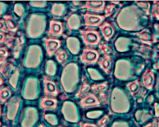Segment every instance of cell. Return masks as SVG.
I'll return each instance as SVG.
<instances>
[{"mask_svg":"<svg viewBox=\"0 0 159 127\" xmlns=\"http://www.w3.org/2000/svg\"><path fill=\"white\" fill-rule=\"evenodd\" d=\"M47 26L46 16L43 14H32L26 19L25 30L28 37L35 39L44 32Z\"/></svg>","mask_w":159,"mask_h":127,"instance_id":"cell-1","label":"cell"},{"mask_svg":"<svg viewBox=\"0 0 159 127\" xmlns=\"http://www.w3.org/2000/svg\"></svg>","mask_w":159,"mask_h":127,"instance_id":"cell-44","label":"cell"},{"mask_svg":"<svg viewBox=\"0 0 159 127\" xmlns=\"http://www.w3.org/2000/svg\"><path fill=\"white\" fill-rule=\"evenodd\" d=\"M14 12L19 17H22L25 13V9L23 6L20 3H17L14 6Z\"/></svg>","mask_w":159,"mask_h":127,"instance_id":"cell-29","label":"cell"},{"mask_svg":"<svg viewBox=\"0 0 159 127\" xmlns=\"http://www.w3.org/2000/svg\"><path fill=\"white\" fill-rule=\"evenodd\" d=\"M44 119L51 125H56L57 123V119L55 115L52 114H44Z\"/></svg>","mask_w":159,"mask_h":127,"instance_id":"cell-31","label":"cell"},{"mask_svg":"<svg viewBox=\"0 0 159 127\" xmlns=\"http://www.w3.org/2000/svg\"><path fill=\"white\" fill-rule=\"evenodd\" d=\"M4 21L9 32L15 34L18 31L20 23L18 18L11 15H6L4 16Z\"/></svg>","mask_w":159,"mask_h":127,"instance_id":"cell-12","label":"cell"},{"mask_svg":"<svg viewBox=\"0 0 159 127\" xmlns=\"http://www.w3.org/2000/svg\"><path fill=\"white\" fill-rule=\"evenodd\" d=\"M4 83V79L2 78V77L1 76V74H0V86L2 84Z\"/></svg>","mask_w":159,"mask_h":127,"instance_id":"cell-39","label":"cell"},{"mask_svg":"<svg viewBox=\"0 0 159 127\" xmlns=\"http://www.w3.org/2000/svg\"><path fill=\"white\" fill-rule=\"evenodd\" d=\"M9 36L4 32V31L0 30V44H2L6 42L7 40L8 39Z\"/></svg>","mask_w":159,"mask_h":127,"instance_id":"cell-34","label":"cell"},{"mask_svg":"<svg viewBox=\"0 0 159 127\" xmlns=\"http://www.w3.org/2000/svg\"><path fill=\"white\" fill-rule=\"evenodd\" d=\"M7 5L4 2H0V15L4 13L5 10L7 9Z\"/></svg>","mask_w":159,"mask_h":127,"instance_id":"cell-37","label":"cell"},{"mask_svg":"<svg viewBox=\"0 0 159 127\" xmlns=\"http://www.w3.org/2000/svg\"><path fill=\"white\" fill-rule=\"evenodd\" d=\"M9 56V50L7 46H5L2 44H0V60L7 61Z\"/></svg>","mask_w":159,"mask_h":127,"instance_id":"cell-28","label":"cell"},{"mask_svg":"<svg viewBox=\"0 0 159 127\" xmlns=\"http://www.w3.org/2000/svg\"><path fill=\"white\" fill-rule=\"evenodd\" d=\"M20 99L15 96L12 98L7 104V118L8 120L14 121L18 113V109L20 106Z\"/></svg>","mask_w":159,"mask_h":127,"instance_id":"cell-8","label":"cell"},{"mask_svg":"<svg viewBox=\"0 0 159 127\" xmlns=\"http://www.w3.org/2000/svg\"><path fill=\"white\" fill-rule=\"evenodd\" d=\"M56 55L57 61L60 62V64L62 66H65L69 57V55L67 52L66 50L65 49L59 50L56 54Z\"/></svg>","mask_w":159,"mask_h":127,"instance_id":"cell-22","label":"cell"},{"mask_svg":"<svg viewBox=\"0 0 159 127\" xmlns=\"http://www.w3.org/2000/svg\"><path fill=\"white\" fill-rule=\"evenodd\" d=\"M99 53L93 49L87 47L84 49L81 60L85 64L95 63L98 60Z\"/></svg>","mask_w":159,"mask_h":127,"instance_id":"cell-11","label":"cell"},{"mask_svg":"<svg viewBox=\"0 0 159 127\" xmlns=\"http://www.w3.org/2000/svg\"><path fill=\"white\" fill-rule=\"evenodd\" d=\"M128 87L129 88V90H130L132 94H136V93L139 91V83L137 81H135L134 82L129 84Z\"/></svg>","mask_w":159,"mask_h":127,"instance_id":"cell-30","label":"cell"},{"mask_svg":"<svg viewBox=\"0 0 159 127\" xmlns=\"http://www.w3.org/2000/svg\"><path fill=\"white\" fill-rule=\"evenodd\" d=\"M66 12V6L62 3H54L51 10V13L55 16H62Z\"/></svg>","mask_w":159,"mask_h":127,"instance_id":"cell-18","label":"cell"},{"mask_svg":"<svg viewBox=\"0 0 159 127\" xmlns=\"http://www.w3.org/2000/svg\"><path fill=\"white\" fill-rule=\"evenodd\" d=\"M15 70V67L13 64L9 62H6L0 67V74L5 78H8Z\"/></svg>","mask_w":159,"mask_h":127,"instance_id":"cell-17","label":"cell"},{"mask_svg":"<svg viewBox=\"0 0 159 127\" xmlns=\"http://www.w3.org/2000/svg\"><path fill=\"white\" fill-rule=\"evenodd\" d=\"M12 95V91L9 87L7 86L0 88V101L4 104L8 100Z\"/></svg>","mask_w":159,"mask_h":127,"instance_id":"cell-24","label":"cell"},{"mask_svg":"<svg viewBox=\"0 0 159 127\" xmlns=\"http://www.w3.org/2000/svg\"><path fill=\"white\" fill-rule=\"evenodd\" d=\"M101 29L102 30V32L104 37L106 40H109L111 39L112 35L114 33V28L109 24H105L100 27Z\"/></svg>","mask_w":159,"mask_h":127,"instance_id":"cell-23","label":"cell"},{"mask_svg":"<svg viewBox=\"0 0 159 127\" xmlns=\"http://www.w3.org/2000/svg\"><path fill=\"white\" fill-rule=\"evenodd\" d=\"M88 88H89L88 86H87V84H84L83 87L80 90L79 92L77 93V94L76 95V96H81V95H82L83 94H84V92H85V91H87L88 90Z\"/></svg>","mask_w":159,"mask_h":127,"instance_id":"cell-36","label":"cell"},{"mask_svg":"<svg viewBox=\"0 0 159 127\" xmlns=\"http://www.w3.org/2000/svg\"><path fill=\"white\" fill-rule=\"evenodd\" d=\"M6 43L8 48L13 50L14 57L15 58H18L24 44V39L22 36H15V35H13L9 36Z\"/></svg>","mask_w":159,"mask_h":127,"instance_id":"cell-5","label":"cell"},{"mask_svg":"<svg viewBox=\"0 0 159 127\" xmlns=\"http://www.w3.org/2000/svg\"><path fill=\"white\" fill-rule=\"evenodd\" d=\"M111 63H112V60L111 57L106 56L101 61L100 65L101 66L103 70H105L106 73L109 74L110 72V70L111 67Z\"/></svg>","mask_w":159,"mask_h":127,"instance_id":"cell-27","label":"cell"},{"mask_svg":"<svg viewBox=\"0 0 159 127\" xmlns=\"http://www.w3.org/2000/svg\"><path fill=\"white\" fill-rule=\"evenodd\" d=\"M7 62L6 60H0V67Z\"/></svg>","mask_w":159,"mask_h":127,"instance_id":"cell-40","label":"cell"},{"mask_svg":"<svg viewBox=\"0 0 159 127\" xmlns=\"http://www.w3.org/2000/svg\"><path fill=\"white\" fill-rule=\"evenodd\" d=\"M143 82L145 86L148 88H151L153 86L154 75L153 73L149 70H148L143 75Z\"/></svg>","mask_w":159,"mask_h":127,"instance_id":"cell-19","label":"cell"},{"mask_svg":"<svg viewBox=\"0 0 159 127\" xmlns=\"http://www.w3.org/2000/svg\"><path fill=\"white\" fill-rule=\"evenodd\" d=\"M43 83L44 86V93L45 96H57L59 94L57 84L55 81L52 80L47 76H44L43 78Z\"/></svg>","mask_w":159,"mask_h":127,"instance_id":"cell-9","label":"cell"},{"mask_svg":"<svg viewBox=\"0 0 159 127\" xmlns=\"http://www.w3.org/2000/svg\"><path fill=\"white\" fill-rule=\"evenodd\" d=\"M38 118L37 112L33 108H27L23 110L21 117L22 127H33Z\"/></svg>","mask_w":159,"mask_h":127,"instance_id":"cell-4","label":"cell"},{"mask_svg":"<svg viewBox=\"0 0 159 127\" xmlns=\"http://www.w3.org/2000/svg\"><path fill=\"white\" fill-rule=\"evenodd\" d=\"M81 36L86 45L97 44L101 40V36L98 31L93 28H88L80 31Z\"/></svg>","mask_w":159,"mask_h":127,"instance_id":"cell-6","label":"cell"},{"mask_svg":"<svg viewBox=\"0 0 159 127\" xmlns=\"http://www.w3.org/2000/svg\"><path fill=\"white\" fill-rule=\"evenodd\" d=\"M42 56V50L38 45L29 47L23 60L24 66L29 68H35L40 65Z\"/></svg>","mask_w":159,"mask_h":127,"instance_id":"cell-2","label":"cell"},{"mask_svg":"<svg viewBox=\"0 0 159 127\" xmlns=\"http://www.w3.org/2000/svg\"><path fill=\"white\" fill-rule=\"evenodd\" d=\"M65 26L62 22L57 19H52L49 23V29L48 34L51 37L59 36L63 34Z\"/></svg>","mask_w":159,"mask_h":127,"instance_id":"cell-10","label":"cell"},{"mask_svg":"<svg viewBox=\"0 0 159 127\" xmlns=\"http://www.w3.org/2000/svg\"><path fill=\"white\" fill-rule=\"evenodd\" d=\"M67 47L70 50L71 53L73 54H77L79 52V43L77 42V40H75V38H67L66 40Z\"/></svg>","mask_w":159,"mask_h":127,"instance_id":"cell-20","label":"cell"},{"mask_svg":"<svg viewBox=\"0 0 159 127\" xmlns=\"http://www.w3.org/2000/svg\"><path fill=\"white\" fill-rule=\"evenodd\" d=\"M80 104L83 107L97 105L99 104V101L94 95L89 94L81 100Z\"/></svg>","mask_w":159,"mask_h":127,"instance_id":"cell-15","label":"cell"},{"mask_svg":"<svg viewBox=\"0 0 159 127\" xmlns=\"http://www.w3.org/2000/svg\"><path fill=\"white\" fill-rule=\"evenodd\" d=\"M105 3L99 1H89L85 3L84 8L93 10H102L105 6Z\"/></svg>","mask_w":159,"mask_h":127,"instance_id":"cell-25","label":"cell"},{"mask_svg":"<svg viewBox=\"0 0 159 127\" xmlns=\"http://www.w3.org/2000/svg\"><path fill=\"white\" fill-rule=\"evenodd\" d=\"M45 71L47 75L50 76H54L57 72V64L52 60H48L45 63Z\"/></svg>","mask_w":159,"mask_h":127,"instance_id":"cell-21","label":"cell"},{"mask_svg":"<svg viewBox=\"0 0 159 127\" xmlns=\"http://www.w3.org/2000/svg\"><path fill=\"white\" fill-rule=\"evenodd\" d=\"M105 18L104 16L86 13L84 15L85 25L88 27L98 26L102 23Z\"/></svg>","mask_w":159,"mask_h":127,"instance_id":"cell-13","label":"cell"},{"mask_svg":"<svg viewBox=\"0 0 159 127\" xmlns=\"http://www.w3.org/2000/svg\"><path fill=\"white\" fill-rule=\"evenodd\" d=\"M19 76V71L18 69H15L13 73L8 78V83L15 90H16L18 85V78Z\"/></svg>","mask_w":159,"mask_h":127,"instance_id":"cell-26","label":"cell"},{"mask_svg":"<svg viewBox=\"0 0 159 127\" xmlns=\"http://www.w3.org/2000/svg\"><path fill=\"white\" fill-rule=\"evenodd\" d=\"M29 4L31 6L37 8H44L47 5V2L45 1H36V2H30Z\"/></svg>","mask_w":159,"mask_h":127,"instance_id":"cell-32","label":"cell"},{"mask_svg":"<svg viewBox=\"0 0 159 127\" xmlns=\"http://www.w3.org/2000/svg\"><path fill=\"white\" fill-rule=\"evenodd\" d=\"M1 124H1V122H0V127H1Z\"/></svg>","mask_w":159,"mask_h":127,"instance_id":"cell-43","label":"cell"},{"mask_svg":"<svg viewBox=\"0 0 159 127\" xmlns=\"http://www.w3.org/2000/svg\"><path fill=\"white\" fill-rule=\"evenodd\" d=\"M2 114V108H1V106L0 105V116H1Z\"/></svg>","mask_w":159,"mask_h":127,"instance_id":"cell-41","label":"cell"},{"mask_svg":"<svg viewBox=\"0 0 159 127\" xmlns=\"http://www.w3.org/2000/svg\"><path fill=\"white\" fill-rule=\"evenodd\" d=\"M39 81L34 78H29L23 90L22 95L26 99H35L38 96L39 90Z\"/></svg>","mask_w":159,"mask_h":127,"instance_id":"cell-3","label":"cell"},{"mask_svg":"<svg viewBox=\"0 0 159 127\" xmlns=\"http://www.w3.org/2000/svg\"><path fill=\"white\" fill-rule=\"evenodd\" d=\"M152 12L155 18L159 19V2H154Z\"/></svg>","mask_w":159,"mask_h":127,"instance_id":"cell-33","label":"cell"},{"mask_svg":"<svg viewBox=\"0 0 159 127\" xmlns=\"http://www.w3.org/2000/svg\"><path fill=\"white\" fill-rule=\"evenodd\" d=\"M82 127H97L95 125H93V124H84L83 125Z\"/></svg>","mask_w":159,"mask_h":127,"instance_id":"cell-38","label":"cell"},{"mask_svg":"<svg viewBox=\"0 0 159 127\" xmlns=\"http://www.w3.org/2000/svg\"><path fill=\"white\" fill-rule=\"evenodd\" d=\"M40 107L45 110L55 109L57 108V101L54 98L45 96L40 101Z\"/></svg>","mask_w":159,"mask_h":127,"instance_id":"cell-14","label":"cell"},{"mask_svg":"<svg viewBox=\"0 0 159 127\" xmlns=\"http://www.w3.org/2000/svg\"><path fill=\"white\" fill-rule=\"evenodd\" d=\"M47 53L49 57L56 54L62 46V41L55 37H49L44 39Z\"/></svg>","mask_w":159,"mask_h":127,"instance_id":"cell-7","label":"cell"},{"mask_svg":"<svg viewBox=\"0 0 159 127\" xmlns=\"http://www.w3.org/2000/svg\"><path fill=\"white\" fill-rule=\"evenodd\" d=\"M0 30L4 31L5 33H8L9 31L8 30L7 27L5 26L4 20H0Z\"/></svg>","mask_w":159,"mask_h":127,"instance_id":"cell-35","label":"cell"},{"mask_svg":"<svg viewBox=\"0 0 159 127\" xmlns=\"http://www.w3.org/2000/svg\"><path fill=\"white\" fill-rule=\"evenodd\" d=\"M45 127V125L44 124H43H43H41V125H40V127Z\"/></svg>","mask_w":159,"mask_h":127,"instance_id":"cell-42","label":"cell"},{"mask_svg":"<svg viewBox=\"0 0 159 127\" xmlns=\"http://www.w3.org/2000/svg\"><path fill=\"white\" fill-rule=\"evenodd\" d=\"M67 27L70 30H75L80 26V19L77 15H70L65 18Z\"/></svg>","mask_w":159,"mask_h":127,"instance_id":"cell-16","label":"cell"}]
</instances>
